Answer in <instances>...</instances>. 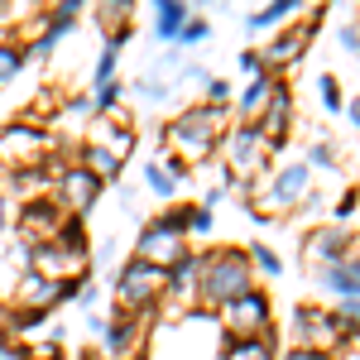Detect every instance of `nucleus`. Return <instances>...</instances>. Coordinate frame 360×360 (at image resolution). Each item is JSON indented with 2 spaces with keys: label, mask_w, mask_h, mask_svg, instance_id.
<instances>
[{
  "label": "nucleus",
  "mask_w": 360,
  "mask_h": 360,
  "mask_svg": "<svg viewBox=\"0 0 360 360\" xmlns=\"http://www.w3.org/2000/svg\"><path fill=\"white\" fill-rule=\"evenodd\" d=\"M226 135V111L221 106H207V101H197L188 111H178V120H168V154L173 159H193V164H207L212 159V149L221 144Z\"/></svg>",
  "instance_id": "obj_1"
},
{
  "label": "nucleus",
  "mask_w": 360,
  "mask_h": 360,
  "mask_svg": "<svg viewBox=\"0 0 360 360\" xmlns=\"http://www.w3.org/2000/svg\"><path fill=\"white\" fill-rule=\"evenodd\" d=\"M250 288H255V264H250L245 250H217V255H207V264H202V283H197V307L202 312H221L226 303H236V298H245Z\"/></svg>",
  "instance_id": "obj_2"
},
{
  "label": "nucleus",
  "mask_w": 360,
  "mask_h": 360,
  "mask_svg": "<svg viewBox=\"0 0 360 360\" xmlns=\"http://www.w3.org/2000/svg\"><path fill=\"white\" fill-rule=\"evenodd\" d=\"M34 274L53 278V283H86V269H91V250L82 240V226L68 221V231L49 240V245H34Z\"/></svg>",
  "instance_id": "obj_3"
},
{
  "label": "nucleus",
  "mask_w": 360,
  "mask_h": 360,
  "mask_svg": "<svg viewBox=\"0 0 360 360\" xmlns=\"http://www.w3.org/2000/svg\"><path fill=\"white\" fill-rule=\"evenodd\" d=\"M188 255V231H183V212H164V217H154V221L139 226L135 236V259L144 264H154V269H173L178 259Z\"/></svg>",
  "instance_id": "obj_4"
},
{
  "label": "nucleus",
  "mask_w": 360,
  "mask_h": 360,
  "mask_svg": "<svg viewBox=\"0 0 360 360\" xmlns=\"http://www.w3.org/2000/svg\"><path fill=\"white\" fill-rule=\"evenodd\" d=\"M168 293V274L144 264V259H130L120 274H115V312H154Z\"/></svg>",
  "instance_id": "obj_5"
},
{
  "label": "nucleus",
  "mask_w": 360,
  "mask_h": 360,
  "mask_svg": "<svg viewBox=\"0 0 360 360\" xmlns=\"http://www.w3.org/2000/svg\"><path fill=\"white\" fill-rule=\"evenodd\" d=\"M217 327H221L226 341H245V336H269L274 332V312H269V298L259 288H250L245 298L226 303L217 312Z\"/></svg>",
  "instance_id": "obj_6"
},
{
  "label": "nucleus",
  "mask_w": 360,
  "mask_h": 360,
  "mask_svg": "<svg viewBox=\"0 0 360 360\" xmlns=\"http://www.w3.org/2000/svg\"><path fill=\"white\" fill-rule=\"evenodd\" d=\"M49 144H53V139L44 135L39 125L10 120V125H0V168H10V173L39 168L44 159H49Z\"/></svg>",
  "instance_id": "obj_7"
},
{
  "label": "nucleus",
  "mask_w": 360,
  "mask_h": 360,
  "mask_svg": "<svg viewBox=\"0 0 360 360\" xmlns=\"http://www.w3.org/2000/svg\"><path fill=\"white\" fill-rule=\"evenodd\" d=\"M221 159H226V173H231L236 188H240V183L255 178V168H264L269 144L259 139V130H255L250 120H240V125H231V130L221 135Z\"/></svg>",
  "instance_id": "obj_8"
},
{
  "label": "nucleus",
  "mask_w": 360,
  "mask_h": 360,
  "mask_svg": "<svg viewBox=\"0 0 360 360\" xmlns=\"http://www.w3.org/2000/svg\"><path fill=\"white\" fill-rule=\"evenodd\" d=\"M312 193V168L303 159H293V164H283L274 173V183H269V193L259 197V207H250V212H259V217H283V212H298V202Z\"/></svg>",
  "instance_id": "obj_9"
},
{
  "label": "nucleus",
  "mask_w": 360,
  "mask_h": 360,
  "mask_svg": "<svg viewBox=\"0 0 360 360\" xmlns=\"http://www.w3.org/2000/svg\"><path fill=\"white\" fill-rule=\"evenodd\" d=\"M101 188H106V183H101L96 173H86L82 164H68V168L53 178V202L68 212V217H72V221H77V217H86V212L96 207Z\"/></svg>",
  "instance_id": "obj_10"
},
{
  "label": "nucleus",
  "mask_w": 360,
  "mask_h": 360,
  "mask_svg": "<svg viewBox=\"0 0 360 360\" xmlns=\"http://www.w3.org/2000/svg\"><path fill=\"white\" fill-rule=\"evenodd\" d=\"M68 231V212L58 207L53 197H29L20 212V240L25 245H49Z\"/></svg>",
  "instance_id": "obj_11"
},
{
  "label": "nucleus",
  "mask_w": 360,
  "mask_h": 360,
  "mask_svg": "<svg viewBox=\"0 0 360 360\" xmlns=\"http://www.w3.org/2000/svg\"><path fill=\"white\" fill-rule=\"evenodd\" d=\"M77 293V283H53V278H44V274H20L15 278V307L20 312H39V317H49L58 303H68Z\"/></svg>",
  "instance_id": "obj_12"
},
{
  "label": "nucleus",
  "mask_w": 360,
  "mask_h": 360,
  "mask_svg": "<svg viewBox=\"0 0 360 360\" xmlns=\"http://www.w3.org/2000/svg\"><path fill=\"white\" fill-rule=\"evenodd\" d=\"M101 336H106V351H111L115 360H130L139 346H144V336H149V327H144V312H115Z\"/></svg>",
  "instance_id": "obj_13"
},
{
  "label": "nucleus",
  "mask_w": 360,
  "mask_h": 360,
  "mask_svg": "<svg viewBox=\"0 0 360 360\" xmlns=\"http://www.w3.org/2000/svg\"><path fill=\"white\" fill-rule=\"evenodd\" d=\"M255 130H259V139H264L269 149H278V144L288 139V130H293V91H288V82L274 91V101H269L264 115L255 120Z\"/></svg>",
  "instance_id": "obj_14"
},
{
  "label": "nucleus",
  "mask_w": 360,
  "mask_h": 360,
  "mask_svg": "<svg viewBox=\"0 0 360 360\" xmlns=\"http://www.w3.org/2000/svg\"><path fill=\"white\" fill-rule=\"evenodd\" d=\"M303 255H307L312 269H322V264H341V259H351V231H341V226H322V231L307 236Z\"/></svg>",
  "instance_id": "obj_15"
},
{
  "label": "nucleus",
  "mask_w": 360,
  "mask_h": 360,
  "mask_svg": "<svg viewBox=\"0 0 360 360\" xmlns=\"http://www.w3.org/2000/svg\"><path fill=\"white\" fill-rule=\"evenodd\" d=\"M307 39H312V29L303 25V29H288V34H278L274 44H264V49H259V58H264V72H274V77H283V68L303 58Z\"/></svg>",
  "instance_id": "obj_16"
},
{
  "label": "nucleus",
  "mask_w": 360,
  "mask_h": 360,
  "mask_svg": "<svg viewBox=\"0 0 360 360\" xmlns=\"http://www.w3.org/2000/svg\"><path fill=\"white\" fill-rule=\"evenodd\" d=\"M202 264H207V255H197V250H188L173 269H168V293L178 298V303L197 307V283H202ZM164 293V298H168Z\"/></svg>",
  "instance_id": "obj_17"
},
{
  "label": "nucleus",
  "mask_w": 360,
  "mask_h": 360,
  "mask_svg": "<svg viewBox=\"0 0 360 360\" xmlns=\"http://www.w3.org/2000/svg\"><path fill=\"white\" fill-rule=\"evenodd\" d=\"M278 86H283V77H274V72H255V77L245 82V91H240V101H236L240 120H250V125H255V120L264 115V106L274 101Z\"/></svg>",
  "instance_id": "obj_18"
},
{
  "label": "nucleus",
  "mask_w": 360,
  "mask_h": 360,
  "mask_svg": "<svg viewBox=\"0 0 360 360\" xmlns=\"http://www.w3.org/2000/svg\"><path fill=\"white\" fill-rule=\"evenodd\" d=\"M91 144H101L106 154H115V159L125 164V159H130V144H135V130L111 115V120H96V125H91Z\"/></svg>",
  "instance_id": "obj_19"
},
{
  "label": "nucleus",
  "mask_w": 360,
  "mask_h": 360,
  "mask_svg": "<svg viewBox=\"0 0 360 360\" xmlns=\"http://www.w3.org/2000/svg\"><path fill=\"white\" fill-rule=\"evenodd\" d=\"M188 20H193V5H183V0H159V5H154V39L178 44V34H183Z\"/></svg>",
  "instance_id": "obj_20"
},
{
  "label": "nucleus",
  "mask_w": 360,
  "mask_h": 360,
  "mask_svg": "<svg viewBox=\"0 0 360 360\" xmlns=\"http://www.w3.org/2000/svg\"><path fill=\"white\" fill-rule=\"evenodd\" d=\"M221 360H278L274 332L269 336H245V341H226L221 336Z\"/></svg>",
  "instance_id": "obj_21"
},
{
  "label": "nucleus",
  "mask_w": 360,
  "mask_h": 360,
  "mask_svg": "<svg viewBox=\"0 0 360 360\" xmlns=\"http://www.w3.org/2000/svg\"><path fill=\"white\" fill-rule=\"evenodd\" d=\"M77 164H82L86 173H96L101 183H115V178H120V168H125L115 154H106V149H101V144H91V139L77 149Z\"/></svg>",
  "instance_id": "obj_22"
},
{
  "label": "nucleus",
  "mask_w": 360,
  "mask_h": 360,
  "mask_svg": "<svg viewBox=\"0 0 360 360\" xmlns=\"http://www.w3.org/2000/svg\"><path fill=\"white\" fill-rule=\"evenodd\" d=\"M288 15H298V0H269L264 10H255V15H245L240 25H245V34H264V29L283 25Z\"/></svg>",
  "instance_id": "obj_23"
},
{
  "label": "nucleus",
  "mask_w": 360,
  "mask_h": 360,
  "mask_svg": "<svg viewBox=\"0 0 360 360\" xmlns=\"http://www.w3.org/2000/svg\"><path fill=\"white\" fill-rule=\"evenodd\" d=\"M135 91L144 96V101H154V106H159V101L173 96V77H164V72H154V68H149L144 77H135Z\"/></svg>",
  "instance_id": "obj_24"
},
{
  "label": "nucleus",
  "mask_w": 360,
  "mask_h": 360,
  "mask_svg": "<svg viewBox=\"0 0 360 360\" xmlns=\"http://www.w3.org/2000/svg\"><path fill=\"white\" fill-rule=\"evenodd\" d=\"M25 49L15 44V39H0V86H10L15 77H20V68H25Z\"/></svg>",
  "instance_id": "obj_25"
},
{
  "label": "nucleus",
  "mask_w": 360,
  "mask_h": 360,
  "mask_svg": "<svg viewBox=\"0 0 360 360\" xmlns=\"http://www.w3.org/2000/svg\"><path fill=\"white\" fill-rule=\"evenodd\" d=\"M120 101H125V86H120V82L91 86V111H96V115H115V111H120Z\"/></svg>",
  "instance_id": "obj_26"
},
{
  "label": "nucleus",
  "mask_w": 360,
  "mask_h": 360,
  "mask_svg": "<svg viewBox=\"0 0 360 360\" xmlns=\"http://www.w3.org/2000/svg\"><path fill=\"white\" fill-rule=\"evenodd\" d=\"M245 255H250V264H255L259 274H269V278H278V274H283V255H278V250H269L264 240H255V245H250Z\"/></svg>",
  "instance_id": "obj_27"
},
{
  "label": "nucleus",
  "mask_w": 360,
  "mask_h": 360,
  "mask_svg": "<svg viewBox=\"0 0 360 360\" xmlns=\"http://www.w3.org/2000/svg\"><path fill=\"white\" fill-rule=\"evenodd\" d=\"M120 49H125V39H106V49H101V58H96V86H101V82H115Z\"/></svg>",
  "instance_id": "obj_28"
},
{
  "label": "nucleus",
  "mask_w": 360,
  "mask_h": 360,
  "mask_svg": "<svg viewBox=\"0 0 360 360\" xmlns=\"http://www.w3.org/2000/svg\"><path fill=\"white\" fill-rule=\"evenodd\" d=\"M144 183H149V193L164 197V202H173V197H178V183L164 173V164H144Z\"/></svg>",
  "instance_id": "obj_29"
},
{
  "label": "nucleus",
  "mask_w": 360,
  "mask_h": 360,
  "mask_svg": "<svg viewBox=\"0 0 360 360\" xmlns=\"http://www.w3.org/2000/svg\"><path fill=\"white\" fill-rule=\"evenodd\" d=\"M212 39V25H207V15H193L188 25H183V34H178V49H202Z\"/></svg>",
  "instance_id": "obj_30"
},
{
  "label": "nucleus",
  "mask_w": 360,
  "mask_h": 360,
  "mask_svg": "<svg viewBox=\"0 0 360 360\" xmlns=\"http://www.w3.org/2000/svg\"><path fill=\"white\" fill-rule=\"evenodd\" d=\"M212 226H217V217H212L207 207H188V212H183V231H188V236H212Z\"/></svg>",
  "instance_id": "obj_31"
},
{
  "label": "nucleus",
  "mask_w": 360,
  "mask_h": 360,
  "mask_svg": "<svg viewBox=\"0 0 360 360\" xmlns=\"http://www.w3.org/2000/svg\"><path fill=\"white\" fill-rule=\"evenodd\" d=\"M317 96H322V106H327V111H346V101H341V82H336L332 72H322V77H317Z\"/></svg>",
  "instance_id": "obj_32"
},
{
  "label": "nucleus",
  "mask_w": 360,
  "mask_h": 360,
  "mask_svg": "<svg viewBox=\"0 0 360 360\" xmlns=\"http://www.w3.org/2000/svg\"><path fill=\"white\" fill-rule=\"evenodd\" d=\"M307 168H336V144H327V139H317L312 149H307Z\"/></svg>",
  "instance_id": "obj_33"
},
{
  "label": "nucleus",
  "mask_w": 360,
  "mask_h": 360,
  "mask_svg": "<svg viewBox=\"0 0 360 360\" xmlns=\"http://www.w3.org/2000/svg\"><path fill=\"white\" fill-rule=\"evenodd\" d=\"M202 96H207V106H226V101H231V82L212 72V77H207V86H202Z\"/></svg>",
  "instance_id": "obj_34"
},
{
  "label": "nucleus",
  "mask_w": 360,
  "mask_h": 360,
  "mask_svg": "<svg viewBox=\"0 0 360 360\" xmlns=\"http://www.w3.org/2000/svg\"><path fill=\"white\" fill-rule=\"evenodd\" d=\"M336 317H341L351 332H360V298H346V303H336Z\"/></svg>",
  "instance_id": "obj_35"
},
{
  "label": "nucleus",
  "mask_w": 360,
  "mask_h": 360,
  "mask_svg": "<svg viewBox=\"0 0 360 360\" xmlns=\"http://www.w3.org/2000/svg\"><path fill=\"white\" fill-rule=\"evenodd\" d=\"M336 39H341V49H346V53H356V58H360V20L341 25V34H336Z\"/></svg>",
  "instance_id": "obj_36"
},
{
  "label": "nucleus",
  "mask_w": 360,
  "mask_h": 360,
  "mask_svg": "<svg viewBox=\"0 0 360 360\" xmlns=\"http://www.w3.org/2000/svg\"><path fill=\"white\" fill-rule=\"evenodd\" d=\"M236 63H240V72H250V77H255V72H264V58H259V49H240V58H236Z\"/></svg>",
  "instance_id": "obj_37"
},
{
  "label": "nucleus",
  "mask_w": 360,
  "mask_h": 360,
  "mask_svg": "<svg viewBox=\"0 0 360 360\" xmlns=\"http://www.w3.org/2000/svg\"><path fill=\"white\" fill-rule=\"evenodd\" d=\"M0 360H29V346H20V341H5V336H0Z\"/></svg>",
  "instance_id": "obj_38"
},
{
  "label": "nucleus",
  "mask_w": 360,
  "mask_h": 360,
  "mask_svg": "<svg viewBox=\"0 0 360 360\" xmlns=\"http://www.w3.org/2000/svg\"><path fill=\"white\" fill-rule=\"evenodd\" d=\"M82 10H86V0H58L53 5V15H63V20H77Z\"/></svg>",
  "instance_id": "obj_39"
},
{
  "label": "nucleus",
  "mask_w": 360,
  "mask_h": 360,
  "mask_svg": "<svg viewBox=\"0 0 360 360\" xmlns=\"http://www.w3.org/2000/svg\"><path fill=\"white\" fill-rule=\"evenodd\" d=\"M164 173L173 178V183H183V178H188V164H183V159H173V154H164Z\"/></svg>",
  "instance_id": "obj_40"
},
{
  "label": "nucleus",
  "mask_w": 360,
  "mask_h": 360,
  "mask_svg": "<svg viewBox=\"0 0 360 360\" xmlns=\"http://www.w3.org/2000/svg\"><path fill=\"white\" fill-rule=\"evenodd\" d=\"M346 278H351V298H360V255L346 259Z\"/></svg>",
  "instance_id": "obj_41"
},
{
  "label": "nucleus",
  "mask_w": 360,
  "mask_h": 360,
  "mask_svg": "<svg viewBox=\"0 0 360 360\" xmlns=\"http://www.w3.org/2000/svg\"><path fill=\"white\" fill-rule=\"evenodd\" d=\"M322 207H327V193H307L303 202H298V212H307V217H312V212H322Z\"/></svg>",
  "instance_id": "obj_42"
},
{
  "label": "nucleus",
  "mask_w": 360,
  "mask_h": 360,
  "mask_svg": "<svg viewBox=\"0 0 360 360\" xmlns=\"http://www.w3.org/2000/svg\"><path fill=\"white\" fill-rule=\"evenodd\" d=\"M68 111H72V115H91V96H72Z\"/></svg>",
  "instance_id": "obj_43"
},
{
  "label": "nucleus",
  "mask_w": 360,
  "mask_h": 360,
  "mask_svg": "<svg viewBox=\"0 0 360 360\" xmlns=\"http://www.w3.org/2000/svg\"><path fill=\"white\" fill-rule=\"evenodd\" d=\"M351 212H356V193H346V197H341V207H336V217H351Z\"/></svg>",
  "instance_id": "obj_44"
},
{
  "label": "nucleus",
  "mask_w": 360,
  "mask_h": 360,
  "mask_svg": "<svg viewBox=\"0 0 360 360\" xmlns=\"http://www.w3.org/2000/svg\"><path fill=\"white\" fill-rule=\"evenodd\" d=\"M346 115H351V125H360V96H351V101H346Z\"/></svg>",
  "instance_id": "obj_45"
},
{
  "label": "nucleus",
  "mask_w": 360,
  "mask_h": 360,
  "mask_svg": "<svg viewBox=\"0 0 360 360\" xmlns=\"http://www.w3.org/2000/svg\"><path fill=\"white\" fill-rule=\"evenodd\" d=\"M5 226H10V197L0 193V231H5Z\"/></svg>",
  "instance_id": "obj_46"
}]
</instances>
